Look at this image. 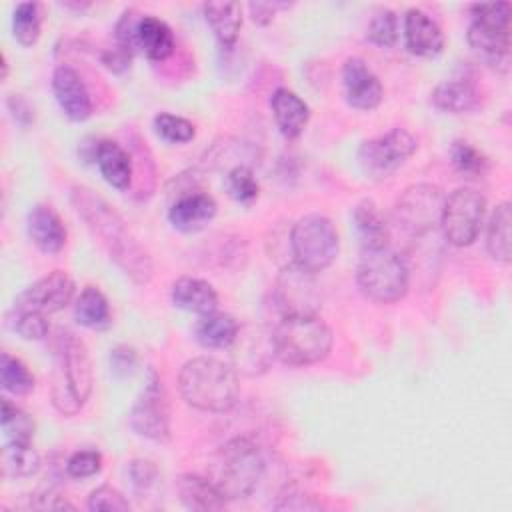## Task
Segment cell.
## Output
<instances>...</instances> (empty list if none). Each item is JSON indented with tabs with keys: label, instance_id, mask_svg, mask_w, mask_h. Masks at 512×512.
<instances>
[{
	"label": "cell",
	"instance_id": "1",
	"mask_svg": "<svg viewBox=\"0 0 512 512\" xmlns=\"http://www.w3.org/2000/svg\"><path fill=\"white\" fill-rule=\"evenodd\" d=\"M70 202L76 214L86 222V228L98 238L108 258L138 286L152 280L154 264L146 248L132 236L122 216L94 190L72 186Z\"/></svg>",
	"mask_w": 512,
	"mask_h": 512
},
{
	"label": "cell",
	"instance_id": "2",
	"mask_svg": "<svg viewBox=\"0 0 512 512\" xmlns=\"http://www.w3.org/2000/svg\"><path fill=\"white\" fill-rule=\"evenodd\" d=\"M52 348V404L58 412L74 416L92 394L90 354L86 344L66 328H58Z\"/></svg>",
	"mask_w": 512,
	"mask_h": 512
},
{
	"label": "cell",
	"instance_id": "3",
	"mask_svg": "<svg viewBox=\"0 0 512 512\" xmlns=\"http://www.w3.org/2000/svg\"><path fill=\"white\" fill-rule=\"evenodd\" d=\"M178 388L188 406L214 414L234 408L240 396L236 370L214 356L188 360L180 368Z\"/></svg>",
	"mask_w": 512,
	"mask_h": 512
},
{
	"label": "cell",
	"instance_id": "4",
	"mask_svg": "<svg viewBox=\"0 0 512 512\" xmlns=\"http://www.w3.org/2000/svg\"><path fill=\"white\" fill-rule=\"evenodd\" d=\"M332 330L318 314L282 316L272 330L274 356L286 366H310L332 350Z\"/></svg>",
	"mask_w": 512,
	"mask_h": 512
},
{
	"label": "cell",
	"instance_id": "5",
	"mask_svg": "<svg viewBox=\"0 0 512 512\" xmlns=\"http://www.w3.org/2000/svg\"><path fill=\"white\" fill-rule=\"evenodd\" d=\"M264 468V456L256 442L238 436L218 448L210 464L208 478L226 500H236L254 492L264 476Z\"/></svg>",
	"mask_w": 512,
	"mask_h": 512
},
{
	"label": "cell",
	"instance_id": "6",
	"mask_svg": "<svg viewBox=\"0 0 512 512\" xmlns=\"http://www.w3.org/2000/svg\"><path fill=\"white\" fill-rule=\"evenodd\" d=\"M356 282L360 292L378 304H394L408 292L410 272L406 260L390 246L362 250Z\"/></svg>",
	"mask_w": 512,
	"mask_h": 512
},
{
	"label": "cell",
	"instance_id": "7",
	"mask_svg": "<svg viewBox=\"0 0 512 512\" xmlns=\"http://www.w3.org/2000/svg\"><path fill=\"white\" fill-rule=\"evenodd\" d=\"M340 240L336 226L324 214H306L290 230L292 262L308 272H322L338 256Z\"/></svg>",
	"mask_w": 512,
	"mask_h": 512
},
{
	"label": "cell",
	"instance_id": "8",
	"mask_svg": "<svg viewBox=\"0 0 512 512\" xmlns=\"http://www.w3.org/2000/svg\"><path fill=\"white\" fill-rule=\"evenodd\" d=\"M472 22L468 26V44L486 62H500L510 50V4L490 2L472 4Z\"/></svg>",
	"mask_w": 512,
	"mask_h": 512
},
{
	"label": "cell",
	"instance_id": "9",
	"mask_svg": "<svg viewBox=\"0 0 512 512\" xmlns=\"http://www.w3.org/2000/svg\"><path fill=\"white\" fill-rule=\"evenodd\" d=\"M418 148V138L404 130L392 128L376 138L364 140L358 148V166L370 180L392 176Z\"/></svg>",
	"mask_w": 512,
	"mask_h": 512
},
{
	"label": "cell",
	"instance_id": "10",
	"mask_svg": "<svg viewBox=\"0 0 512 512\" xmlns=\"http://www.w3.org/2000/svg\"><path fill=\"white\" fill-rule=\"evenodd\" d=\"M486 214V198L470 186L456 188L442 206L440 228L452 246H470L482 228Z\"/></svg>",
	"mask_w": 512,
	"mask_h": 512
},
{
	"label": "cell",
	"instance_id": "11",
	"mask_svg": "<svg viewBox=\"0 0 512 512\" xmlns=\"http://www.w3.org/2000/svg\"><path fill=\"white\" fill-rule=\"evenodd\" d=\"M444 194L434 184L408 186L394 204L396 224L410 236H422L440 226Z\"/></svg>",
	"mask_w": 512,
	"mask_h": 512
},
{
	"label": "cell",
	"instance_id": "12",
	"mask_svg": "<svg viewBox=\"0 0 512 512\" xmlns=\"http://www.w3.org/2000/svg\"><path fill=\"white\" fill-rule=\"evenodd\" d=\"M130 426L138 436L154 442L170 440V404L160 376L150 368L148 378L132 404Z\"/></svg>",
	"mask_w": 512,
	"mask_h": 512
},
{
	"label": "cell",
	"instance_id": "13",
	"mask_svg": "<svg viewBox=\"0 0 512 512\" xmlns=\"http://www.w3.org/2000/svg\"><path fill=\"white\" fill-rule=\"evenodd\" d=\"M274 300L282 316L290 314H318L322 294L316 274L290 262L276 278Z\"/></svg>",
	"mask_w": 512,
	"mask_h": 512
},
{
	"label": "cell",
	"instance_id": "14",
	"mask_svg": "<svg viewBox=\"0 0 512 512\" xmlns=\"http://www.w3.org/2000/svg\"><path fill=\"white\" fill-rule=\"evenodd\" d=\"M76 292L72 276L64 270H52L46 276L32 282L16 300L12 308L34 310L40 314H54L66 308Z\"/></svg>",
	"mask_w": 512,
	"mask_h": 512
},
{
	"label": "cell",
	"instance_id": "15",
	"mask_svg": "<svg viewBox=\"0 0 512 512\" xmlns=\"http://www.w3.org/2000/svg\"><path fill=\"white\" fill-rule=\"evenodd\" d=\"M342 88L346 102L352 108L364 112L378 108L384 98L382 82L370 70V66L358 56H350L342 64Z\"/></svg>",
	"mask_w": 512,
	"mask_h": 512
},
{
	"label": "cell",
	"instance_id": "16",
	"mask_svg": "<svg viewBox=\"0 0 512 512\" xmlns=\"http://www.w3.org/2000/svg\"><path fill=\"white\" fill-rule=\"evenodd\" d=\"M52 90L66 118L74 122H82L90 118L92 98L78 70H74L68 64H60L52 74Z\"/></svg>",
	"mask_w": 512,
	"mask_h": 512
},
{
	"label": "cell",
	"instance_id": "17",
	"mask_svg": "<svg viewBox=\"0 0 512 512\" xmlns=\"http://www.w3.org/2000/svg\"><path fill=\"white\" fill-rule=\"evenodd\" d=\"M216 210L218 204L208 192L188 190L172 202L168 220L180 232H198L216 216Z\"/></svg>",
	"mask_w": 512,
	"mask_h": 512
},
{
	"label": "cell",
	"instance_id": "18",
	"mask_svg": "<svg viewBox=\"0 0 512 512\" xmlns=\"http://www.w3.org/2000/svg\"><path fill=\"white\" fill-rule=\"evenodd\" d=\"M26 232L32 244L46 254L60 252L68 236L60 214L50 204H36L30 208L26 216Z\"/></svg>",
	"mask_w": 512,
	"mask_h": 512
},
{
	"label": "cell",
	"instance_id": "19",
	"mask_svg": "<svg viewBox=\"0 0 512 512\" xmlns=\"http://www.w3.org/2000/svg\"><path fill=\"white\" fill-rule=\"evenodd\" d=\"M404 42L412 54L434 58L444 48V34L424 10L410 8L404 16Z\"/></svg>",
	"mask_w": 512,
	"mask_h": 512
},
{
	"label": "cell",
	"instance_id": "20",
	"mask_svg": "<svg viewBox=\"0 0 512 512\" xmlns=\"http://www.w3.org/2000/svg\"><path fill=\"white\" fill-rule=\"evenodd\" d=\"M94 162L102 178L116 190H128L134 180L132 154L114 140H100L96 146Z\"/></svg>",
	"mask_w": 512,
	"mask_h": 512
},
{
	"label": "cell",
	"instance_id": "21",
	"mask_svg": "<svg viewBox=\"0 0 512 512\" xmlns=\"http://www.w3.org/2000/svg\"><path fill=\"white\" fill-rule=\"evenodd\" d=\"M270 108H272L276 126L286 138L300 136L310 120L308 104L288 88H276L272 92Z\"/></svg>",
	"mask_w": 512,
	"mask_h": 512
},
{
	"label": "cell",
	"instance_id": "22",
	"mask_svg": "<svg viewBox=\"0 0 512 512\" xmlns=\"http://www.w3.org/2000/svg\"><path fill=\"white\" fill-rule=\"evenodd\" d=\"M352 224L362 250L390 246V226L380 208L372 200L364 198L356 204L352 212Z\"/></svg>",
	"mask_w": 512,
	"mask_h": 512
},
{
	"label": "cell",
	"instance_id": "23",
	"mask_svg": "<svg viewBox=\"0 0 512 512\" xmlns=\"http://www.w3.org/2000/svg\"><path fill=\"white\" fill-rule=\"evenodd\" d=\"M170 298L176 308L194 312V314H210L218 308V294L210 282L196 276H182L172 284Z\"/></svg>",
	"mask_w": 512,
	"mask_h": 512
},
{
	"label": "cell",
	"instance_id": "24",
	"mask_svg": "<svg viewBox=\"0 0 512 512\" xmlns=\"http://www.w3.org/2000/svg\"><path fill=\"white\" fill-rule=\"evenodd\" d=\"M176 48L172 28L150 14H142L136 28V52H142L150 60H166Z\"/></svg>",
	"mask_w": 512,
	"mask_h": 512
},
{
	"label": "cell",
	"instance_id": "25",
	"mask_svg": "<svg viewBox=\"0 0 512 512\" xmlns=\"http://www.w3.org/2000/svg\"><path fill=\"white\" fill-rule=\"evenodd\" d=\"M432 104L448 114H468L480 106V92L470 80L452 78L432 90Z\"/></svg>",
	"mask_w": 512,
	"mask_h": 512
},
{
	"label": "cell",
	"instance_id": "26",
	"mask_svg": "<svg viewBox=\"0 0 512 512\" xmlns=\"http://www.w3.org/2000/svg\"><path fill=\"white\" fill-rule=\"evenodd\" d=\"M176 488L182 504L188 510L208 512V510H220L226 506V498L208 476H198L192 472L182 474L176 482Z\"/></svg>",
	"mask_w": 512,
	"mask_h": 512
},
{
	"label": "cell",
	"instance_id": "27",
	"mask_svg": "<svg viewBox=\"0 0 512 512\" xmlns=\"http://www.w3.org/2000/svg\"><path fill=\"white\" fill-rule=\"evenodd\" d=\"M202 10L220 48L230 50L236 44V38L242 26L240 4L238 2H206Z\"/></svg>",
	"mask_w": 512,
	"mask_h": 512
},
{
	"label": "cell",
	"instance_id": "28",
	"mask_svg": "<svg viewBox=\"0 0 512 512\" xmlns=\"http://www.w3.org/2000/svg\"><path fill=\"white\" fill-rule=\"evenodd\" d=\"M240 332V324L234 316L224 312H210L200 316L194 334L204 348H230Z\"/></svg>",
	"mask_w": 512,
	"mask_h": 512
},
{
	"label": "cell",
	"instance_id": "29",
	"mask_svg": "<svg viewBox=\"0 0 512 512\" xmlns=\"http://www.w3.org/2000/svg\"><path fill=\"white\" fill-rule=\"evenodd\" d=\"M510 224H512V212L510 202H500L488 220V232H486V250L488 254L502 262H510Z\"/></svg>",
	"mask_w": 512,
	"mask_h": 512
},
{
	"label": "cell",
	"instance_id": "30",
	"mask_svg": "<svg viewBox=\"0 0 512 512\" xmlns=\"http://www.w3.org/2000/svg\"><path fill=\"white\" fill-rule=\"evenodd\" d=\"M74 318L80 326L100 330L110 324V304L108 298L96 286L82 288L74 304Z\"/></svg>",
	"mask_w": 512,
	"mask_h": 512
},
{
	"label": "cell",
	"instance_id": "31",
	"mask_svg": "<svg viewBox=\"0 0 512 512\" xmlns=\"http://www.w3.org/2000/svg\"><path fill=\"white\" fill-rule=\"evenodd\" d=\"M2 474L6 478H30L40 470V454L30 442H6L2 446Z\"/></svg>",
	"mask_w": 512,
	"mask_h": 512
},
{
	"label": "cell",
	"instance_id": "32",
	"mask_svg": "<svg viewBox=\"0 0 512 512\" xmlns=\"http://www.w3.org/2000/svg\"><path fill=\"white\" fill-rule=\"evenodd\" d=\"M0 382L6 392L16 396L30 394L36 384L34 374L28 370V366L8 352H2L0 356Z\"/></svg>",
	"mask_w": 512,
	"mask_h": 512
},
{
	"label": "cell",
	"instance_id": "33",
	"mask_svg": "<svg viewBox=\"0 0 512 512\" xmlns=\"http://www.w3.org/2000/svg\"><path fill=\"white\" fill-rule=\"evenodd\" d=\"M40 30H42L40 6L36 2H20L14 8V16H12L14 38L22 46H32L38 42Z\"/></svg>",
	"mask_w": 512,
	"mask_h": 512
},
{
	"label": "cell",
	"instance_id": "34",
	"mask_svg": "<svg viewBox=\"0 0 512 512\" xmlns=\"http://www.w3.org/2000/svg\"><path fill=\"white\" fill-rule=\"evenodd\" d=\"M2 432L6 442H30L36 430V424L28 412L12 404L8 398L2 400Z\"/></svg>",
	"mask_w": 512,
	"mask_h": 512
},
{
	"label": "cell",
	"instance_id": "35",
	"mask_svg": "<svg viewBox=\"0 0 512 512\" xmlns=\"http://www.w3.org/2000/svg\"><path fill=\"white\" fill-rule=\"evenodd\" d=\"M454 168L466 178H482L488 172V158L466 140H454L450 146Z\"/></svg>",
	"mask_w": 512,
	"mask_h": 512
},
{
	"label": "cell",
	"instance_id": "36",
	"mask_svg": "<svg viewBox=\"0 0 512 512\" xmlns=\"http://www.w3.org/2000/svg\"><path fill=\"white\" fill-rule=\"evenodd\" d=\"M224 186H226L228 196L236 202H242V204L254 202L260 194L258 180H256L252 168L246 166V164H238V166L230 168L226 178H224Z\"/></svg>",
	"mask_w": 512,
	"mask_h": 512
},
{
	"label": "cell",
	"instance_id": "37",
	"mask_svg": "<svg viewBox=\"0 0 512 512\" xmlns=\"http://www.w3.org/2000/svg\"><path fill=\"white\" fill-rule=\"evenodd\" d=\"M154 130L170 144H186L196 136V128L190 120L170 112H160L154 116Z\"/></svg>",
	"mask_w": 512,
	"mask_h": 512
},
{
	"label": "cell",
	"instance_id": "38",
	"mask_svg": "<svg viewBox=\"0 0 512 512\" xmlns=\"http://www.w3.org/2000/svg\"><path fill=\"white\" fill-rule=\"evenodd\" d=\"M10 324H12V330L24 340H42L48 336V330H50L46 314H40L34 310L12 308Z\"/></svg>",
	"mask_w": 512,
	"mask_h": 512
},
{
	"label": "cell",
	"instance_id": "39",
	"mask_svg": "<svg viewBox=\"0 0 512 512\" xmlns=\"http://www.w3.org/2000/svg\"><path fill=\"white\" fill-rule=\"evenodd\" d=\"M366 36L376 46H382V48L394 46L396 40H398V18H396V14L388 8L376 12L372 16V20L368 22Z\"/></svg>",
	"mask_w": 512,
	"mask_h": 512
},
{
	"label": "cell",
	"instance_id": "40",
	"mask_svg": "<svg viewBox=\"0 0 512 512\" xmlns=\"http://www.w3.org/2000/svg\"><path fill=\"white\" fill-rule=\"evenodd\" d=\"M102 470V454L94 448H82L76 450L68 460H66V472L72 478H90L96 476Z\"/></svg>",
	"mask_w": 512,
	"mask_h": 512
},
{
	"label": "cell",
	"instance_id": "41",
	"mask_svg": "<svg viewBox=\"0 0 512 512\" xmlns=\"http://www.w3.org/2000/svg\"><path fill=\"white\" fill-rule=\"evenodd\" d=\"M88 508L90 510H108V512H128L130 510V502L128 498L116 490L114 486L102 484L98 488H94L88 496Z\"/></svg>",
	"mask_w": 512,
	"mask_h": 512
},
{
	"label": "cell",
	"instance_id": "42",
	"mask_svg": "<svg viewBox=\"0 0 512 512\" xmlns=\"http://www.w3.org/2000/svg\"><path fill=\"white\" fill-rule=\"evenodd\" d=\"M138 366V354L132 346L118 344L116 348L110 350V370L116 378H126L130 376Z\"/></svg>",
	"mask_w": 512,
	"mask_h": 512
},
{
	"label": "cell",
	"instance_id": "43",
	"mask_svg": "<svg viewBox=\"0 0 512 512\" xmlns=\"http://www.w3.org/2000/svg\"><path fill=\"white\" fill-rule=\"evenodd\" d=\"M130 478H132V484L136 490H150L158 482L160 472L154 462L136 458L130 462Z\"/></svg>",
	"mask_w": 512,
	"mask_h": 512
},
{
	"label": "cell",
	"instance_id": "44",
	"mask_svg": "<svg viewBox=\"0 0 512 512\" xmlns=\"http://www.w3.org/2000/svg\"><path fill=\"white\" fill-rule=\"evenodd\" d=\"M132 56H134L132 50H128V48H124V46H120V44H114L112 48H108V50L102 52V64H104L110 72L122 74V72H126V70L130 68Z\"/></svg>",
	"mask_w": 512,
	"mask_h": 512
},
{
	"label": "cell",
	"instance_id": "45",
	"mask_svg": "<svg viewBox=\"0 0 512 512\" xmlns=\"http://www.w3.org/2000/svg\"><path fill=\"white\" fill-rule=\"evenodd\" d=\"M6 106H8L10 114H12V118L20 126L26 128V126H30L34 122V106L22 94H10L8 100H6Z\"/></svg>",
	"mask_w": 512,
	"mask_h": 512
},
{
	"label": "cell",
	"instance_id": "46",
	"mask_svg": "<svg viewBox=\"0 0 512 512\" xmlns=\"http://www.w3.org/2000/svg\"><path fill=\"white\" fill-rule=\"evenodd\" d=\"M284 2H250L248 10L256 24H270L274 20V14L278 8H286Z\"/></svg>",
	"mask_w": 512,
	"mask_h": 512
},
{
	"label": "cell",
	"instance_id": "47",
	"mask_svg": "<svg viewBox=\"0 0 512 512\" xmlns=\"http://www.w3.org/2000/svg\"><path fill=\"white\" fill-rule=\"evenodd\" d=\"M34 506L40 508V510H62V508H68V510H74V504H70L64 496L52 492V490H46L42 494H36V500H34Z\"/></svg>",
	"mask_w": 512,
	"mask_h": 512
},
{
	"label": "cell",
	"instance_id": "48",
	"mask_svg": "<svg viewBox=\"0 0 512 512\" xmlns=\"http://www.w3.org/2000/svg\"><path fill=\"white\" fill-rule=\"evenodd\" d=\"M0 78H2V80L8 78V58H6L4 52H2V74H0Z\"/></svg>",
	"mask_w": 512,
	"mask_h": 512
}]
</instances>
